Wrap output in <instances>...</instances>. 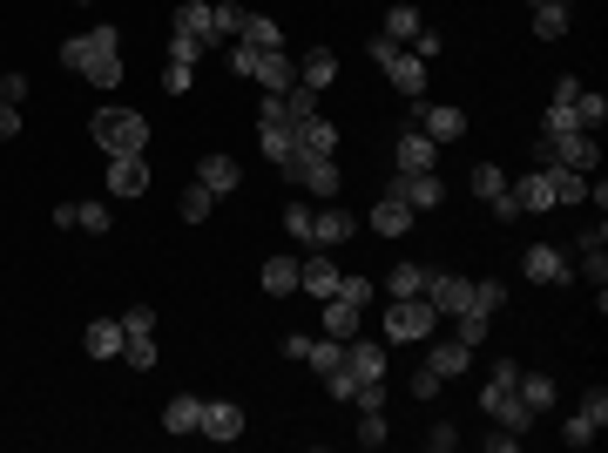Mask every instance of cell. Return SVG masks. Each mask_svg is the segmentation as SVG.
I'll list each match as a JSON object with an SVG mask.
<instances>
[{
	"label": "cell",
	"instance_id": "obj_40",
	"mask_svg": "<svg viewBox=\"0 0 608 453\" xmlns=\"http://www.w3.org/2000/svg\"><path fill=\"white\" fill-rule=\"evenodd\" d=\"M419 28H426V21H419L413 7H392V14H386V41H399V48H406Z\"/></svg>",
	"mask_w": 608,
	"mask_h": 453
},
{
	"label": "cell",
	"instance_id": "obj_27",
	"mask_svg": "<svg viewBox=\"0 0 608 453\" xmlns=\"http://www.w3.org/2000/svg\"><path fill=\"white\" fill-rule=\"evenodd\" d=\"M237 41L244 48H257V55H271V48H284V34H277L271 14H244V28H237Z\"/></svg>",
	"mask_w": 608,
	"mask_h": 453
},
{
	"label": "cell",
	"instance_id": "obj_21",
	"mask_svg": "<svg viewBox=\"0 0 608 453\" xmlns=\"http://www.w3.org/2000/svg\"><path fill=\"white\" fill-rule=\"evenodd\" d=\"M467 359H473V345L433 339V352H426V372H433V379H460V372H467Z\"/></svg>",
	"mask_w": 608,
	"mask_h": 453
},
{
	"label": "cell",
	"instance_id": "obj_9",
	"mask_svg": "<svg viewBox=\"0 0 608 453\" xmlns=\"http://www.w3.org/2000/svg\"><path fill=\"white\" fill-rule=\"evenodd\" d=\"M521 271L534 284H568L575 271H568V251H554V244H527L521 251Z\"/></svg>",
	"mask_w": 608,
	"mask_h": 453
},
{
	"label": "cell",
	"instance_id": "obj_8",
	"mask_svg": "<svg viewBox=\"0 0 608 453\" xmlns=\"http://www.w3.org/2000/svg\"><path fill=\"white\" fill-rule=\"evenodd\" d=\"M392 197H406L413 210H440V203H446V183L433 170H399V176H392Z\"/></svg>",
	"mask_w": 608,
	"mask_h": 453
},
{
	"label": "cell",
	"instance_id": "obj_3",
	"mask_svg": "<svg viewBox=\"0 0 608 453\" xmlns=\"http://www.w3.org/2000/svg\"><path fill=\"white\" fill-rule=\"evenodd\" d=\"M82 41H88V55H82V75H88L95 88H115V82H122V34H115L109 21H102V28H88Z\"/></svg>",
	"mask_w": 608,
	"mask_h": 453
},
{
	"label": "cell",
	"instance_id": "obj_12",
	"mask_svg": "<svg viewBox=\"0 0 608 453\" xmlns=\"http://www.w3.org/2000/svg\"><path fill=\"white\" fill-rule=\"evenodd\" d=\"M169 28L196 34L210 55H217V41H223V34H217V14H210V0H176V21H169Z\"/></svg>",
	"mask_w": 608,
	"mask_h": 453
},
{
	"label": "cell",
	"instance_id": "obj_11",
	"mask_svg": "<svg viewBox=\"0 0 608 453\" xmlns=\"http://www.w3.org/2000/svg\"><path fill=\"white\" fill-rule=\"evenodd\" d=\"M298 291H311L318 305L325 298H338V264L325 251H311V257H298Z\"/></svg>",
	"mask_w": 608,
	"mask_h": 453
},
{
	"label": "cell",
	"instance_id": "obj_50",
	"mask_svg": "<svg viewBox=\"0 0 608 453\" xmlns=\"http://www.w3.org/2000/svg\"><path fill=\"white\" fill-rule=\"evenodd\" d=\"M122 359H129L136 372H149V366H156V339H129V345H122Z\"/></svg>",
	"mask_w": 608,
	"mask_h": 453
},
{
	"label": "cell",
	"instance_id": "obj_35",
	"mask_svg": "<svg viewBox=\"0 0 608 453\" xmlns=\"http://www.w3.org/2000/svg\"><path fill=\"white\" fill-rule=\"evenodd\" d=\"M210 210H217V197H210L203 183H190V190H183V203H176V217H183V224H210Z\"/></svg>",
	"mask_w": 608,
	"mask_h": 453
},
{
	"label": "cell",
	"instance_id": "obj_34",
	"mask_svg": "<svg viewBox=\"0 0 608 453\" xmlns=\"http://www.w3.org/2000/svg\"><path fill=\"white\" fill-rule=\"evenodd\" d=\"M426 291V264H392L386 271V298H419Z\"/></svg>",
	"mask_w": 608,
	"mask_h": 453
},
{
	"label": "cell",
	"instance_id": "obj_56",
	"mask_svg": "<svg viewBox=\"0 0 608 453\" xmlns=\"http://www.w3.org/2000/svg\"><path fill=\"white\" fill-rule=\"evenodd\" d=\"M0 102H28V75H0Z\"/></svg>",
	"mask_w": 608,
	"mask_h": 453
},
{
	"label": "cell",
	"instance_id": "obj_33",
	"mask_svg": "<svg viewBox=\"0 0 608 453\" xmlns=\"http://www.w3.org/2000/svg\"><path fill=\"white\" fill-rule=\"evenodd\" d=\"M257 284H264L271 298H284V291H298V257H271V264L257 271Z\"/></svg>",
	"mask_w": 608,
	"mask_h": 453
},
{
	"label": "cell",
	"instance_id": "obj_37",
	"mask_svg": "<svg viewBox=\"0 0 608 453\" xmlns=\"http://www.w3.org/2000/svg\"><path fill=\"white\" fill-rule=\"evenodd\" d=\"M514 393H521L534 413H548V406H554V379H541V372H521V379H514Z\"/></svg>",
	"mask_w": 608,
	"mask_h": 453
},
{
	"label": "cell",
	"instance_id": "obj_61",
	"mask_svg": "<svg viewBox=\"0 0 608 453\" xmlns=\"http://www.w3.org/2000/svg\"><path fill=\"white\" fill-rule=\"evenodd\" d=\"M534 7H541V0H534ZM548 7H575V0H548Z\"/></svg>",
	"mask_w": 608,
	"mask_h": 453
},
{
	"label": "cell",
	"instance_id": "obj_30",
	"mask_svg": "<svg viewBox=\"0 0 608 453\" xmlns=\"http://www.w3.org/2000/svg\"><path fill=\"white\" fill-rule=\"evenodd\" d=\"M298 82H304V88H318V95H325V88L338 82V55H325V48H311V55L298 61Z\"/></svg>",
	"mask_w": 608,
	"mask_h": 453
},
{
	"label": "cell",
	"instance_id": "obj_22",
	"mask_svg": "<svg viewBox=\"0 0 608 453\" xmlns=\"http://www.w3.org/2000/svg\"><path fill=\"white\" fill-rule=\"evenodd\" d=\"M413 129H426L433 142H460L467 136V115L460 109H413Z\"/></svg>",
	"mask_w": 608,
	"mask_h": 453
},
{
	"label": "cell",
	"instance_id": "obj_28",
	"mask_svg": "<svg viewBox=\"0 0 608 453\" xmlns=\"http://www.w3.org/2000/svg\"><path fill=\"white\" fill-rule=\"evenodd\" d=\"M304 366L318 372V379L338 372V366H345V339H332V332H325V339H304Z\"/></svg>",
	"mask_w": 608,
	"mask_h": 453
},
{
	"label": "cell",
	"instance_id": "obj_62",
	"mask_svg": "<svg viewBox=\"0 0 608 453\" xmlns=\"http://www.w3.org/2000/svg\"><path fill=\"white\" fill-rule=\"evenodd\" d=\"M75 7H95V0H75Z\"/></svg>",
	"mask_w": 608,
	"mask_h": 453
},
{
	"label": "cell",
	"instance_id": "obj_45",
	"mask_svg": "<svg viewBox=\"0 0 608 453\" xmlns=\"http://www.w3.org/2000/svg\"><path fill=\"white\" fill-rule=\"evenodd\" d=\"M122 332H129V339H156V312H149V305H129V312H122Z\"/></svg>",
	"mask_w": 608,
	"mask_h": 453
},
{
	"label": "cell",
	"instance_id": "obj_13",
	"mask_svg": "<svg viewBox=\"0 0 608 453\" xmlns=\"http://www.w3.org/2000/svg\"><path fill=\"white\" fill-rule=\"evenodd\" d=\"M345 237H359V217H352V210H332V203L311 210V244H318V251H332Z\"/></svg>",
	"mask_w": 608,
	"mask_h": 453
},
{
	"label": "cell",
	"instance_id": "obj_36",
	"mask_svg": "<svg viewBox=\"0 0 608 453\" xmlns=\"http://www.w3.org/2000/svg\"><path fill=\"white\" fill-rule=\"evenodd\" d=\"M338 298H352V305H372V298H379V278H365V271H338Z\"/></svg>",
	"mask_w": 608,
	"mask_h": 453
},
{
	"label": "cell",
	"instance_id": "obj_51",
	"mask_svg": "<svg viewBox=\"0 0 608 453\" xmlns=\"http://www.w3.org/2000/svg\"><path fill=\"white\" fill-rule=\"evenodd\" d=\"M581 413L595 426H608V386H588V393H581Z\"/></svg>",
	"mask_w": 608,
	"mask_h": 453
},
{
	"label": "cell",
	"instance_id": "obj_1",
	"mask_svg": "<svg viewBox=\"0 0 608 453\" xmlns=\"http://www.w3.org/2000/svg\"><path fill=\"white\" fill-rule=\"evenodd\" d=\"M88 136L102 142V156H142V149H149V115H136V109H95V115H88Z\"/></svg>",
	"mask_w": 608,
	"mask_h": 453
},
{
	"label": "cell",
	"instance_id": "obj_57",
	"mask_svg": "<svg viewBox=\"0 0 608 453\" xmlns=\"http://www.w3.org/2000/svg\"><path fill=\"white\" fill-rule=\"evenodd\" d=\"M163 88H169V95H190V68H183V61H169V75H163Z\"/></svg>",
	"mask_w": 608,
	"mask_h": 453
},
{
	"label": "cell",
	"instance_id": "obj_14",
	"mask_svg": "<svg viewBox=\"0 0 608 453\" xmlns=\"http://www.w3.org/2000/svg\"><path fill=\"white\" fill-rule=\"evenodd\" d=\"M196 433H210V440H244V406H230V399H203Z\"/></svg>",
	"mask_w": 608,
	"mask_h": 453
},
{
	"label": "cell",
	"instance_id": "obj_16",
	"mask_svg": "<svg viewBox=\"0 0 608 453\" xmlns=\"http://www.w3.org/2000/svg\"><path fill=\"white\" fill-rule=\"evenodd\" d=\"M413 217H419L413 203H406V197H392V190H386V197H379V210H372V217H359V224H372L379 237H406V230H413Z\"/></svg>",
	"mask_w": 608,
	"mask_h": 453
},
{
	"label": "cell",
	"instance_id": "obj_52",
	"mask_svg": "<svg viewBox=\"0 0 608 453\" xmlns=\"http://www.w3.org/2000/svg\"><path fill=\"white\" fill-rule=\"evenodd\" d=\"M210 14H217V34H237V28H244V7H230V0H210Z\"/></svg>",
	"mask_w": 608,
	"mask_h": 453
},
{
	"label": "cell",
	"instance_id": "obj_19",
	"mask_svg": "<svg viewBox=\"0 0 608 453\" xmlns=\"http://www.w3.org/2000/svg\"><path fill=\"white\" fill-rule=\"evenodd\" d=\"M291 136H298L304 156H338V129L325 122V115H304V122H291Z\"/></svg>",
	"mask_w": 608,
	"mask_h": 453
},
{
	"label": "cell",
	"instance_id": "obj_39",
	"mask_svg": "<svg viewBox=\"0 0 608 453\" xmlns=\"http://www.w3.org/2000/svg\"><path fill=\"white\" fill-rule=\"evenodd\" d=\"M534 34H541V41H561V34H568V7H548V0H541V7H534Z\"/></svg>",
	"mask_w": 608,
	"mask_h": 453
},
{
	"label": "cell",
	"instance_id": "obj_23",
	"mask_svg": "<svg viewBox=\"0 0 608 453\" xmlns=\"http://www.w3.org/2000/svg\"><path fill=\"white\" fill-rule=\"evenodd\" d=\"M196 183H203L210 197H230V190L244 183V170H237L230 156H203V163H196Z\"/></svg>",
	"mask_w": 608,
	"mask_h": 453
},
{
	"label": "cell",
	"instance_id": "obj_24",
	"mask_svg": "<svg viewBox=\"0 0 608 453\" xmlns=\"http://www.w3.org/2000/svg\"><path fill=\"white\" fill-rule=\"evenodd\" d=\"M257 149L284 163V156H298V136H291V122H271V115H257Z\"/></svg>",
	"mask_w": 608,
	"mask_h": 453
},
{
	"label": "cell",
	"instance_id": "obj_48",
	"mask_svg": "<svg viewBox=\"0 0 608 453\" xmlns=\"http://www.w3.org/2000/svg\"><path fill=\"white\" fill-rule=\"evenodd\" d=\"M359 447H386V413H359Z\"/></svg>",
	"mask_w": 608,
	"mask_h": 453
},
{
	"label": "cell",
	"instance_id": "obj_58",
	"mask_svg": "<svg viewBox=\"0 0 608 453\" xmlns=\"http://www.w3.org/2000/svg\"><path fill=\"white\" fill-rule=\"evenodd\" d=\"M7 136H21V109H14V102H0V142Z\"/></svg>",
	"mask_w": 608,
	"mask_h": 453
},
{
	"label": "cell",
	"instance_id": "obj_55",
	"mask_svg": "<svg viewBox=\"0 0 608 453\" xmlns=\"http://www.w3.org/2000/svg\"><path fill=\"white\" fill-rule=\"evenodd\" d=\"M82 55H88V41H82V34H75V41H61V68H75V75H82Z\"/></svg>",
	"mask_w": 608,
	"mask_h": 453
},
{
	"label": "cell",
	"instance_id": "obj_10",
	"mask_svg": "<svg viewBox=\"0 0 608 453\" xmlns=\"http://www.w3.org/2000/svg\"><path fill=\"white\" fill-rule=\"evenodd\" d=\"M250 82L264 88V95H284V88L298 82V61L284 55V48H271V55H257V61H250Z\"/></svg>",
	"mask_w": 608,
	"mask_h": 453
},
{
	"label": "cell",
	"instance_id": "obj_5",
	"mask_svg": "<svg viewBox=\"0 0 608 453\" xmlns=\"http://www.w3.org/2000/svg\"><path fill=\"white\" fill-rule=\"evenodd\" d=\"M433 325H440V312H433L426 298H386V332H392V339H399V345L426 339Z\"/></svg>",
	"mask_w": 608,
	"mask_h": 453
},
{
	"label": "cell",
	"instance_id": "obj_20",
	"mask_svg": "<svg viewBox=\"0 0 608 453\" xmlns=\"http://www.w3.org/2000/svg\"><path fill=\"white\" fill-rule=\"evenodd\" d=\"M109 190L115 197H142L149 190V163L142 156H109Z\"/></svg>",
	"mask_w": 608,
	"mask_h": 453
},
{
	"label": "cell",
	"instance_id": "obj_18",
	"mask_svg": "<svg viewBox=\"0 0 608 453\" xmlns=\"http://www.w3.org/2000/svg\"><path fill=\"white\" fill-rule=\"evenodd\" d=\"M433 149L440 142L426 136V129H406V136L392 142V170H433Z\"/></svg>",
	"mask_w": 608,
	"mask_h": 453
},
{
	"label": "cell",
	"instance_id": "obj_43",
	"mask_svg": "<svg viewBox=\"0 0 608 453\" xmlns=\"http://www.w3.org/2000/svg\"><path fill=\"white\" fill-rule=\"evenodd\" d=\"M500 305H507V284H500V278H487V284H473V305H467V312H487V318H494Z\"/></svg>",
	"mask_w": 608,
	"mask_h": 453
},
{
	"label": "cell",
	"instance_id": "obj_25",
	"mask_svg": "<svg viewBox=\"0 0 608 453\" xmlns=\"http://www.w3.org/2000/svg\"><path fill=\"white\" fill-rule=\"evenodd\" d=\"M568 122L595 136V129H602V122H608V95H602V88H581L575 102H568Z\"/></svg>",
	"mask_w": 608,
	"mask_h": 453
},
{
	"label": "cell",
	"instance_id": "obj_31",
	"mask_svg": "<svg viewBox=\"0 0 608 453\" xmlns=\"http://www.w3.org/2000/svg\"><path fill=\"white\" fill-rule=\"evenodd\" d=\"M196 420H203V399L196 393H176L163 406V433H196Z\"/></svg>",
	"mask_w": 608,
	"mask_h": 453
},
{
	"label": "cell",
	"instance_id": "obj_42",
	"mask_svg": "<svg viewBox=\"0 0 608 453\" xmlns=\"http://www.w3.org/2000/svg\"><path fill=\"white\" fill-rule=\"evenodd\" d=\"M446 325H453V339H460V345H480V339H487V312H453Z\"/></svg>",
	"mask_w": 608,
	"mask_h": 453
},
{
	"label": "cell",
	"instance_id": "obj_2",
	"mask_svg": "<svg viewBox=\"0 0 608 453\" xmlns=\"http://www.w3.org/2000/svg\"><path fill=\"white\" fill-rule=\"evenodd\" d=\"M534 156H541V163H561V170H595V163H602V142L588 136V129H554V136H541L534 142Z\"/></svg>",
	"mask_w": 608,
	"mask_h": 453
},
{
	"label": "cell",
	"instance_id": "obj_26",
	"mask_svg": "<svg viewBox=\"0 0 608 453\" xmlns=\"http://www.w3.org/2000/svg\"><path fill=\"white\" fill-rule=\"evenodd\" d=\"M359 325H365V312L352 298H325V332L332 339H359Z\"/></svg>",
	"mask_w": 608,
	"mask_h": 453
},
{
	"label": "cell",
	"instance_id": "obj_59",
	"mask_svg": "<svg viewBox=\"0 0 608 453\" xmlns=\"http://www.w3.org/2000/svg\"><path fill=\"white\" fill-rule=\"evenodd\" d=\"M575 95H581V82H575V75H561V82H554V109H568Z\"/></svg>",
	"mask_w": 608,
	"mask_h": 453
},
{
	"label": "cell",
	"instance_id": "obj_38",
	"mask_svg": "<svg viewBox=\"0 0 608 453\" xmlns=\"http://www.w3.org/2000/svg\"><path fill=\"white\" fill-rule=\"evenodd\" d=\"M467 183H473V197H480V203H494L500 190H507V176H500V163H473V176H467Z\"/></svg>",
	"mask_w": 608,
	"mask_h": 453
},
{
	"label": "cell",
	"instance_id": "obj_47",
	"mask_svg": "<svg viewBox=\"0 0 608 453\" xmlns=\"http://www.w3.org/2000/svg\"><path fill=\"white\" fill-rule=\"evenodd\" d=\"M75 230H109V203H75Z\"/></svg>",
	"mask_w": 608,
	"mask_h": 453
},
{
	"label": "cell",
	"instance_id": "obj_49",
	"mask_svg": "<svg viewBox=\"0 0 608 453\" xmlns=\"http://www.w3.org/2000/svg\"><path fill=\"white\" fill-rule=\"evenodd\" d=\"M595 433H602V426L588 420V413H575V420L561 426V440H568V447H588V440H595Z\"/></svg>",
	"mask_w": 608,
	"mask_h": 453
},
{
	"label": "cell",
	"instance_id": "obj_41",
	"mask_svg": "<svg viewBox=\"0 0 608 453\" xmlns=\"http://www.w3.org/2000/svg\"><path fill=\"white\" fill-rule=\"evenodd\" d=\"M210 55V48H203V41H196V34H183V28H169V61H183V68H196V61Z\"/></svg>",
	"mask_w": 608,
	"mask_h": 453
},
{
	"label": "cell",
	"instance_id": "obj_4",
	"mask_svg": "<svg viewBox=\"0 0 608 453\" xmlns=\"http://www.w3.org/2000/svg\"><path fill=\"white\" fill-rule=\"evenodd\" d=\"M372 61H379V68H386V82L399 88V95H426V61L419 55H406V48H399V41H386V34H379V41H372Z\"/></svg>",
	"mask_w": 608,
	"mask_h": 453
},
{
	"label": "cell",
	"instance_id": "obj_46",
	"mask_svg": "<svg viewBox=\"0 0 608 453\" xmlns=\"http://www.w3.org/2000/svg\"><path fill=\"white\" fill-rule=\"evenodd\" d=\"M277 217H284V230H291V237H304V244H311V203H284Z\"/></svg>",
	"mask_w": 608,
	"mask_h": 453
},
{
	"label": "cell",
	"instance_id": "obj_29",
	"mask_svg": "<svg viewBox=\"0 0 608 453\" xmlns=\"http://www.w3.org/2000/svg\"><path fill=\"white\" fill-rule=\"evenodd\" d=\"M345 366L359 372V379H386V352L372 339H345Z\"/></svg>",
	"mask_w": 608,
	"mask_h": 453
},
{
	"label": "cell",
	"instance_id": "obj_53",
	"mask_svg": "<svg viewBox=\"0 0 608 453\" xmlns=\"http://www.w3.org/2000/svg\"><path fill=\"white\" fill-rule=\"evenodd\" d=\"M406 55H419V61H433V55H440V34H433V28H419L413 41H406Z\"/></svg>",
	"mask_w": 608,
	"mask_h": 453
},
{
	"label": "cell",
	"instance_id": "obj_54",
	"mask_svg": "<svg viewBox=\"0 0 608 453\" xmlns=\"http://www.w3.org/2000/svg\"><path fill=\"white\" fill-rule=\"evenodd\" d=\"M426 447H433V453H453V447H460V426H433V433H426Z\"/></svg>",
	"mask_w": 608,
	"mask_h": 453
},
{
	"label": "cell",
	"instance_id": "obj_15",
	"mask_svg": "<svg viewBox=\"0 0 608 453\" xmlns=\"http://www.w3.org/2000/svg\"><path fill=\"white\" fill-rule=\"evenodd\" d=\"M507 197H514V210H521V217H534V210H554L548 170H541V163H534V170H527L521 183H507Z\"/></svg>",
	"mask_w": 608,
	"mask_h": 453
},
{
	"label": "cell",
	"instance_id": "obj_44",
	"mask_svg": "<svg viewBox=\"0 0 608 453\" xmlns=\"http://www.w3.org/2000/svg\"><path fill=\"white\" fill-rule=\"evenodd\" d=\"M352 406H359V413H386V379H359V386H352Z\"/></svg>",
	"mask_w": 608,
	"mask_h": 453
},
{
	"label": "cell",
	"instance_id": "obj_6",
	"mask_svg": "<svg viewBox=\"0 0 608 453\" xmlns=\"http://www.w3.org/2000/svg\"><path fill=\"white\" fill-rule=\"evenodd\" d=\"M277 170L291 176V183H304L311 197H325V203L338 197V163H332V156H304V149H298V156H284Z\"/></svg>",
	"mask_w": 608,
	"mask_h": 453
},
{
	"label": "cell",
	"instance_id": "obj_60",
	"mask_svg": "<svg viewBox=\"0 0 608 453\" xmlns=\"http://www.w3.org/2000/svg\"><path fill=\"white\" fill-rule=\"evenodd\" d=\"M440 386H446V379H433V372H426V366L413 372V393H419V399H433V393H440Z\"/></svg>",
	"mask_w": 608,
	"mask_h": 453
},
{
	"label": "cell",
	"instance_id": "obj_7",
	"mask_svg": "<svg viewBox=\"0 0 608 453\" xmlns=\"http://www.w3.org/2000/svg\"><path fill=\"white\" fill-rule=\"evenodd\" d=\"M426 305L440 318H453V312H467L473 305V278H453V271H426V291H419Z\"/></svg>",
	"mask_w": 608,
	"mask_h": 453
},
{
	"label": "cell",
	"instance_id": "obj_32",
	"mask_svg": "<svg viewBox=\"0 0 608 453\" xmlns=\"http://www.w3.org/2000/svg\"><path fill=\"white\" fill-rule=\"evenodd\" d=\"M541 170H548L554 203H581V197H588V176H581V170H561V163H541Z\"/></svg>",
	"mask_w": 608,
	"mask_h": 453
},
{
	"label": "cell",
	"instance_id": "obj_17",
	"mask_svg": "<svg viewBox=\"0 0 608 453\" xmlns=\"http://www.w3.org/2000/svg\"><path fill=\"white\" fill-rule=\"evenodd\" d=\"M122 345H129L122 318H95V325L82 332V352H88V359H122Z\"/></svg>",
	"mask_w": 608,
	"mask_h": 453
}]
</instances>
